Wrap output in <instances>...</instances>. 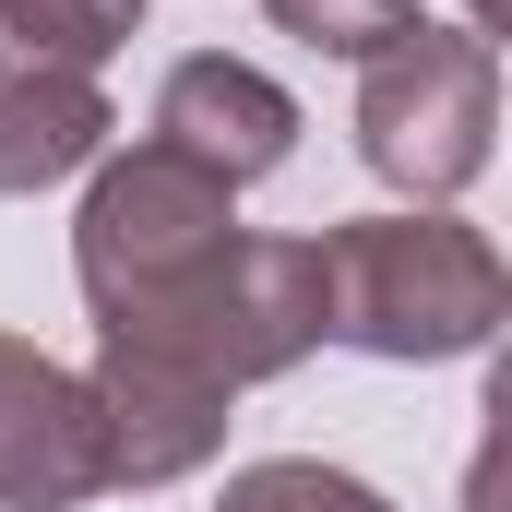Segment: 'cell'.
<instances>
[{"label": "cell", "mask_w": 512, "mask_h": 512, "mask_svg": "<svg viewBox=\"0 0 512 512\" xmlns=\"http://www.w3.org/2000/svg\"><path fill=\"white\" fill-rule=\"evenodd\" d=\"M215 512H393V501L370 489V477H346V465H310V453H274V465H239Z\"/></svg>", "instance_id": "cell-10"}, {"label": "cell", "mask_w": 512, "mask_h": 512, "mask_svg": "<svg viewBox=\"0 0 512 512\" xmlns=\"http://www.w3.org/2000/svg\"><path fill=\"white\" fill-rule=\"evenodd\" d=\"M96 453H108V489H167V477H191L215 441H227V393L203 382V370H179V358H143V346H108L96 370Z\"/></svg>", "instance_id": "cell-6"}, {"label": "cell", "mask_w": 512, "mask_h": 512, "mask_svg": "<svg viewBox=\"0 0 512 512\" xmlns=\"http://www.w3.org/2000/svg\"><path fill=\"white\" fill-rule=\"evenodd\" d=\"M239 239V191L227 179H203V167H179L167 143H131L96 167V191H84V227H72V274H84V310H96V334H131V322H155L203 262Z\"/></svg>", "instance_id": "cell-2"}, {"label": "cell", "mask_w": 512, "mask_h": 512, "mask_svg": "<svg viewBox=\"0 0 512 512\" xmlns=\"http://www.w3.org/2000/svg\"><path fill=\"white\" fill-rule=\"evenodd\" d=\"M465 36H501V0H465Z\"/></svg>", "instance_id": "cell-12"}, {"label": "cell", "mask_w": 512, "mask_h": 512, "mask_svg": "<svg viewBox=\"0 0 512 512\" xmlns=\"http://www.w3.org/2000/svg\"><path fill=\"white\" fill-rule=\"evenodd\" d=\"M310 251H322V334H334V346H358V358H393V370L489 346V334H501V310H512L501 251H489L465 215H441V203L322 227Z\"/></svg>", "instance_id": "cell-1"}, {"label": "cell", "mask_w": 512, "mask_h": 512, "mask_svg": "<svg viewBox=\"0 0 512 512\" xmlns=\"http://www.w3.org/2000/svg\"><path fill=\"white\" fill-rule=\"evenodd\" d=\"M489 131H501V48L465 24H417L358 84V155L405 203H453L489 167Z\"/></svg>", "instance_id": "cell-4"}, {"label": "cell", "mask_w": 512, "mask_h": 512, "mask_svg": "<svg viewBox=\"0 0 512 512\" xmlns=\"http://www.w3.org/2000/svg\"><path fill=\"white\" fill-rule=\"evenodd\" d=\"M155 143H167L179 167L251 191L262 167H286V143H298V96H286L274 72H251V60L203 48V60H179V72L155 84Z\"/></svg>", "instance_id": "cell-7"}, {"label": "cell", "mask_w": 512, "mask_h": 512, "mask_svg": "<svg viewBox=\"0 0 512 512\" xmlns=\"http://www.w3.org/2000/svg\"><path fill=\"white\" fill-rule=\"evenodd\" d=\"M298 48H334V60H393L417 36V0H262Z\"/></svg>", "instance_id": "cell-11"}, {"label": "cell", "mask_w": 512, "mask_h": 512, "mask_svg": "<svg viewBox=\"0 0 512 512\" xmlns=\"http://www.w3.org/2000/svg\"><path fill=\"white\" fill-rule=\"evenodd\" d=\"M143 24V0H0V84L24 72H96Z\"/></svg>", "instance_id": "cell-9"}, {"label": "cell", "mask_w": 512, "mask_h": 512, "mask_svg": "<svg viewBox=\"0 0 512 512\" xmlns=\"http://www.w3.org/2000/svg\"><path fill=\"white\" fill-rule=\"evenodd\" d=\"M108 131L120 120H108L96 72H24V84H0V203H24V191L96 167Z\"/></svg>", "instance_id": "cell-8"}, {"label": "cell", "mask_w": 512, "mask_h": 512, "mask_svg": "<svg viewBox=\"0 0 512 512\" xmlns=\"http://www.w3.org/2000/svg\"><path fill=\"white\" fill-rule=\"evenodd\" d=\"M108 346L179 358V370H203L215 393L274 382V370H298V358L322 346V251H310V239H251V227H239L155 322H131V334H108Z\"/></svg>", "instance_id": "cell-3"}, {"label": "cell", "mask_w": 512, "mask_h": 512, "mask_svg": "<svg viewBox=\"0 0 512 512\" xmlns=\"http://www.w3.org/2000/svg\"><path fill=\"white\" fill-rule=\"evenodd\" d=\"M96 489H108V453H96L84 370H60L24 334H0V512H72Z\"/></svg>", "instance_id": "cell-5"}]
</instances>
